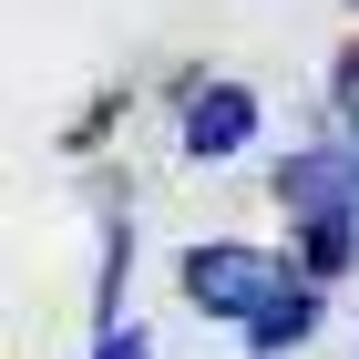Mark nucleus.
<instances>
[{
    "mask_svg": "<svg viewBox=\"0 0 359 359\" xmlns=\"http://www.w3.org/2000/svg\"><path fill=\"white\" fill-rule=\"evenodd\" d=\"M318 318H329V277H308L298 257H287L277 298L247 318V359H277V349H298V339H318Z\"/></svg>",
    "mask_w": 359,
    "mask_h": 359,
    "instance_id": "nucleus-4",
    "label": "nucleus"
},
{
    "mask_svg": "<svg viewBox=\"0 0 359 359\" xmlns=\"http://www.w3.org/2000/svg\"><path fill=\"white\" fill-rule=\"evenodd\" d=\"M175 144H185L195 165L247 154V144H257V93L226 83V72H185V83H175Z\"/></svg>",
    "mask_w": 359,
    "mask_h": 359,
    "instance_id": "nucleus-2",
    "label": "nucleus"
},
{
    "mask_svg": "<svg viewBox=\"0 0 359 359\" xmlns=\"http://www.w3.org/2000/svg\"><path fill=\"white\" fill-rule=\"evenodd\" d=\"M93 359H154V339H144V329H134V318H113V329H103V339H93Z\"/></svg>",
    "mask_w": 359,
    "mask_h": 359,
    "instance_id": "nucleus-7",
    "label": "nucleus"
},
{
    "mask_svg": "<svg viewBox=\"0 0 359 359\" xmlns=\"http://www.w3.org/2000/svg\"><path fill=\"white\" fill-rule=\"evenodd\" d=\"M329 103H339V113H359V41L329 62Z\"/></svg>",
    "mask_w": 359,
    "mask_h": 359,
    "instance_id": "nucleus-8",
    "label": "nucleus"
},
{
    "mask_svg": "<svg viewBox=\"0 0 359 359\" xmlns=\"http://www.w3.org/2000/svg\"><path fill=\"white\" fill-rule=\"evenodd\" d=\"M298 267H308V277H349V267H359V216L298 226Z\"/></svg>",
    "mask_w": 359,
    "mask_h": 359,
    "instance_id": "nucleus-5",
    "label": "nucleus"
},
{
    "mask_svg": "<svg viewBox=\"0 0 359 359\" xmlns=\"http://www.w3.org/2000/svg\"><path fill=\"white\" fill-rule=\"evenodd\" d=\"M123 277H134V216L103 226V277H93V329H113L123 318Z\"/></svg>",
    "mask_w": 359,
    "mask_h": 359,
    "instance_id": "nucleus-6",
    "label": "nucleus"
},
{
    "mask_svg": "<svg viewBox=\"0 0 359 359\" xmlns=\"http://www.w3.org/2000/svg\"><path fill=\"white\" fill-rule=\"evenodd\" d=\"M277 205L287 226H318V216H359V144L329 134V144H298L277 165Z\"/></svg>",
    "mask_w": 359,
    "mask_h": 359,
    "instance_id": "nucleus-3",
    "label": "nucleus"
},
{
    "mask_svg": "<svg viewBox=\"0 0 359 359\" xmlns=\"http://www.w3.org/2000/svg\"><path fill=\"white\" fill-rule=\"evenodd\" d=\"M185 298H195V318H226V329H247L257 308L277 298V277H287V257H267V247H236V236H205V247H185Z\"/></svg>",
    "mask_w": 359,
    "mask_h": 359,
    "instance_id": "nucleus-1",
    "label": "nucleus"
},
{
    "mask_svg": "<svg viewBox=\"0 0 359 359\" xmlns=\"http://www.w3.org/2000/svg\"><path fill=\"white\" fill-rule=\"evenodd\" d=\"M349 11H359V0H349Z\"/></svg>",
    "mask_w": 359,
    "mask_h": 359,
    "instance_id": "nucleus-10",
    "label": "nucleus"
},
{
    "mask_svg": "<svg viewBox=\"0 0 359 359\" xmlns=\"http://www.w3.org/2000/svg\"><path fill=\"white\" fill-rule=\"evenodd\" d=\"M339 134H349V144H359V113H339Z\"/></svg>",
    "mask_w": 359,
    "mask_h": 359,
    "instance_id": "nucleus-9",
    "label": "nucleus"
}]
</instances>
